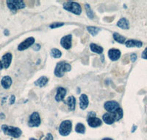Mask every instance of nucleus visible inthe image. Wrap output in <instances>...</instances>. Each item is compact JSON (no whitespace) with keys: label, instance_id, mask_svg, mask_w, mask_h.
I'll return each mask as SVG.
<instances>
[{"label":"nucleus","instance_id":"393cba45","mask_svg":"<svg viewBox=\"0 0 147 140\" xmlns=\"http://www.w3.org/2000/svg\"><path fill=\"white\" fill-rule=\"evenodd\" d=\"M85 11H86V14H87L88 17L90 19H93L94 17V12L92 11L91 8H90V5L88 4H85Z\"/></svg>","mask_w":147,"mask_h":140},{"label":"nucleus","instance_id":"c85d7f7f","mask_svg":"<svg viewBox=\"0 0 147 140\" xmlns=\"http://www.w3.org/2000/svg\"><path fill=\"white\" fill-rule=\"evenodd\" d=\"M130 59H131V61L133 62V63H134V62H135L136 60H137V55H136V54H135V53L131 54Z\"/></svg>","mask_w":147,"mask_h":140},{"label":"nucleus","instance_id":"9d476101","mask_svg":"<svg viewBox=\"0 0 147 140\" xmlns=\"http://www.w3.org/2000/svg\"><path fill=\"white\" fill-rule=\"evenodd\" d=\"M108 57L113 61L118 60L121 57V51L117 49H110L108 51Z\"/></svg>","mask_w":147,"mask_h":140},{"label":"nucleus","instance_id":"bb28decb","mask_svg":"<svg viewBox=\"0 0 147 140\" xmlns=\"http://www.w3.org/2000/svg\"><path fill=\"white\" fill-rule=\"evenodd\" d=\"M75 130L77 133H82V134H83V133H85V125L82 123L77 124V125H76V128H75Z\"/></svg>","mask_w":147,"mask_h":140},{"label":"nucleus","instance_id":"4468645a","mask_svg":"<svg viewBox=\"0 0 147 140\" xmlns=\"http://www.w3.org/2000/svg\"><path fill=\"white\" fill-rule=\"evenodd\" d=\"M12 54L8 52V53H6L5 55H4L2 56V64H3V67L5 69H7L9 67H10V63H11L12 61Z\"/></svg>","mask_w":147,"mask_h":140},{"label":"nucleus","instance_id":"72a5a7b5","mask_svg":"<svg viewBox=\"0 0 147 140\" xmlns=\"http://www.w3.org/2000/svg\"><path fill=\"white\" fill-rule=\"evenodd\" d=\"M15 96L14 95H12L11 97H10V104H13L14 102H15Z\"/></svg>","mask_w":147,"mask_h":140},{"label":"nucleus","instance_id":"f257e3e1","mask_svg":"<svg viewBox=\"0 0 147 140\" xmlns=\"http://www.w3.org/2000/svg\"><path fill=\"white\" fill-rule=\"evenodd\" d=\"M71 69V66L66 62H58L55 69V75L57 77H63L65 72H70Z\"/></svg>","mask_w":147,"mask_h":140},{"label":"nucleus","instance_id":"6e6552de","mask_svg":"<svg viewBox=\"0 0 147 140\" xmlns=\"http://www.w3.org/2000/svg\"><path fill=\"white\" fill-rule=\"evenodd\" d=\"M34 43H35V39L33 37H30V38L27 39L24 41H22L18 46V51H23V50H27L29 47H31Z\"/></svg>","mask_w":147,"mask_h":140},{"label":"nucleus","instance_id":"473e14b6","mask_svg":"<svg viewBox=\"0 0 147 140\" xmlns=\"http://www.w3.org/2000/svg\"><path fill=\"white\" fill-rule=\"evenodd\" d=\"M40 44H38H38H35V47H33V50H35V51H38V50H40Z\"/></svg>","mask_w":147,"mask_h":140},{"label":"nucleus","instance_id":"f8f14e48","mask_svg":"<svg viewBox=\"0 0 147 140\" xmlns=\"http://www.w3.org/2000/svg\"><path fill=\"white\" fill-rule=\"evenodd\" d=\"M102 120L96 117H88V124L91 128H97L102 125Z\"/></svg>","mask_w":147,"mask_h":140},{"label":"nucleus","instance_id":"4c0bfd02","mask_svg":"<svg viewBox=\"0 0 147 140\" xmlns=\"http://www.w3.org/2000/svg\"><path fill=\"white\" fill-rule=\"evenodd\" d=\"M102 140H113V139H110V138H105Z\"/></svg>","mask_w":147,"mask_h":140},{"label":"nucleus","instance_id":"a878e982","mask_svg":"<svg viewBox=\"0 0 147 140\" xmlns=\"http://www.w3.org/2000/svg\"><path fill=\"white\" fill-rule=\"evenodd\" d=\"M51 55L55 58H59L62 55V52H60L58 49L54 48L51 50Z\"/></svg>","mask_w":147,"mask_h":140},{"label":"nucleus","instance_id":"cd10ccee","mask_svg":"<svg viewBox=\"0 0 147 140\" xmlns=\"http://www.w3.org/2000/svg\"><path fill=\"white\" fill-rule=\"evenodd\" d=\"M64 23L63 22H55V23H52L49 25V27L52 29H55V28H58V27H62L63 26Z\"/></svg>","mask_w":147,"mask_h":140},{"label":"nucleus","instance_id":"39448f33","mask_svg":"<svg viewBox=\"0 0 147 140\" xmlns=\"http://www.w3.org/2000/svg\"><path fill=\"white\" fill-rule=\"evenodd\" d=\"M7 5L8 8L13 13H16L19 9H23L25 7L26 5L23 1L18 0V1H13V0H7Z\"/></svg>","mask_w":147,"mask_h":140},{"label":"nucleus","instance_id":"1a4fd4ad","mask_svg":"<svg viewBox=\"0 0 147 140\" xmlns=\"http://www.w3.org/2000/svg\"><path fill=\"white\" fill-rule=\"evenodd\" d=\"M60 45L65 50H69L72 46V35H65L60 39Z\"/></svg>","mask_w":147,"mask_h":140},{"label":"nucleus","instance_id":"4be33fe9","mask_svg":"<svg viewBox=\"0 0 147 140\" xmlns=\"http://www.w3.org/2000/svg\"><path fill=\"white\" fill-rule=\"evenodd\" d=\"M113 113V116L114 119H115V122H117V121H119L123 117V110H122L121 108L118 109L117 110L114 111Z\"/></svg>","mask_w":147,"mask_h":140},{"label":"nucleus","instance_id":"7ed1b4c3","mask_svg":"<svg viewBox=\"0 0 147 140\" xmlns=\"http://www.w3.org/2000/svg\"><path fill=\"white\" fill-rule=\"evenodd\" d=\"M63 7L65 10L71 12L72 14H74L76 15H80L82 13V8H81L80 5L79 3L74 2H65L63 5Z\"/></svg>","mask_w":147,"mask_h":140},{"label":"nucleus","instance_id":"e433bc0d","mask_svg":"<svg viewBox=\"0 0 147 140\" xmlns=\"http://www.w3.org/2000/svg\"><path fill=\"white\" fill-rule=\"evenodd\" d=\"M136 128H137V126H136V125H134V126H133V128H132V132L135 131V130H136Z\"/></svg>","mask_w":147,"mask_h":140},{"label":"nucleus","instance_id":"a211bd4d","mask_svg":"<svg viewBox=\"0 0 147 140\" xmlns=\"http://www.w3.org/2000/svg\"><path fill=\"white\" fill-rule=\"evenodd\" d=\"M12 83H13V81H12V79L10 76H5V77H2V81H1L2 86L5 89H8L11 86Z\"/></svg>","mask_w":147,"mask_h":140},{"label":"nucleus","instance_id":"2eb2a0df","mask_svg":"<svg viewBox=\"0 0 147 140\" xmlns=\"http://www.w3.org/2000/svg\"><path fill=\"white\" fill-rule=\"evenodd\" d=\"M65 103H66L69 106V109L70 111H74L76 106V99L74 96H69L66 99V101H65Z\"/></svg>","mask_w":147,"mask_h":140},{"label":"nucleus","instance_id":"20e7f679","mask_svg":"<svg viewBox=\"0 0 147 140\" xmlns=\"http://www.w3.org/2000/svg\"><path fill=\"white\" fill-rule=\"evenodd\" d=\"M72 130V122L70 120H64L59 127V133L61 136L66 137L69 135Z\"/></svg>","mask_w":147,"mask_h":140},{"label":"nucleus","instance_id":"412c9836","mask_svg":"<svg viewBox=\"0 0 147 140\" xmlns=\"http://www.w3.org/2000/svg\"><path fill=\"white\" fill-rule=\"evenodd\" d=\"M90 49L92 52L97 54H102V52L104 51L103 47H100V46L97 45V44L94 43H92L90 44Z\"/></svg>","mask_w":147,"mask_h":140},{"label":"nucleus","instance_id":"ddd939ff","mask_svg":"<svg viewBox=\"0 0 147 140\" xmlns=\"http://www.w3.org/2000/svg\"><path fill=\"white\" fill-rule=\"evenodd\" d=\"M89 104V100L88 97L86 94H82L80 97V107L82 110H85L88 108Z\"/></svg>","mask_w":147,"mask_h":140},{"label":"nucleus","instance_id":"6ab92c4d","mask_svg":"<svg viewBox=\"0 0 147 140\" xmlns=\"http://www.w3.org/2000/svg\"><path fill=\"white\" fill-rule=\"evenodd\" d=\"M117 26L124 30H128L129 28V22L126 18H121L117 22Z\"/></svg>","mask_w":147,"mask_h":140},{"label":"nucleus","instance_id":"0eeeda50","mask_svg":"<svg viewBox=\"0 0 147 140\" xmlns=\"http://www.w3.org/2000/svg\"><path fill=\"white\" fill-rule=\"evenodd\" d=\"M104 108L108 113H113L118 109H119L120 107H119V103H117L116 101L110 100V101L106 102L105 105H104Z\"/></svg>","mask_w":147,"mask_h":140},{"label":"nucleus","instance_id":"9b49d317","mask_svg":"<svg viewBox=\"0 0 147 140\" xmlns=\"http://www.w3.org/2000/svg\"><path fill=\"white\" fill-rule=\"evenodd\" d=\"M66 89L63 87H59L57 89V94L55 95V100L57 102L63 101L66 95Z\"/></svg>","mask_w":147,"mask_h":140},{"label":"nucleus","instance_id":"ea45409f","mask_svg":"<svg viewBox=\"0 0 147 140\" xmlns=\"http://www.w3.org/2000/svg\"><path fill=\"white\" fill-rule=\"evenodd\" d=\"M30 140H38V139H36L35 138H30Z\"/></svg>","mask_w":147,"mask_h":140},{"label":"nucleus","instance_id":"c9c22d12","mask_svg":"<svg viewBox=\"0 0 147 140\" xmlns=\"http://www.w3.org/2000/svg\"><path fill=\"white\" fill-rule=\"evenodd\" d=\"M2 68H3V64H2V60H0V70L2 69Z\"/></svg>","mask_w":147,"mask_h":140},{"label":"nucleus","instance_id":"7c9ffc66","mask_svg":"<svg viewBox=\"0 0 147 140\" xmlns=\"http://www.w3.org/2000/svg\"><path fill=\"white\" fill-rule=\"evenodd\" d=\"M44 140H53V137H52V135L50 133H47V136H46L45 139H44Z\"/></svg>","mask_w":147,"mask_h":140},{"label":"nucleus","instance_id":"423d86ee","mask_svg":"<svg viewBox=\"0 0 147 140\" xmlns=\"http://www.w3.org/2000/svg\"><path fill=\"white\" fill-rule=\"evenodd\" d=\"M40 125V117L38 112H33L30 115L29 119L28 125L31 128L32 127H38Z\"/></svg>","mask_w":147,"mask_h":140},{"label":"nucleus","instance_id":"5701e85b","mask_svg":"<svg viewBox=\"0 0 147 140\" xmlns=\"http://www.w3.org/2000/svg\"><path fill=\"white\" fill-rule=\"evenodd\" d=\"M113 39H115V41H117L119 43H125L126 39L125 37L122 36L121 35L119 34L118 33H113Z\"/></svg>","mask_w":147,"mask_h":140},{"label":"nucleus","instance_id":"2f4dec72","mask_svg":"<svg viewBox=\"0 0 147 140\" xmlns=\"http://www.w3.org/2000/svg\"><path fill=\"white\" fill-rule=\"evenodd\" d=\"M114 19V17H105V18H104V20L105 21H107V22H113V20Z\"/></svg>","mask_w":147,"mask_h":140},{"label":"nucleus","instance_id":"aec40b11","mask_svg":"<svg viewBox=\"0 0 147 140\" xmlns=\"http://www.w3.org/2000/svg\"><path fill=\"white\" fill-rule=\"evenodd\" d=\"M48 82V77H46V76H42V77H39V78L35 82V85L39 87H44L47 85Z\"/></svg>","mask_w":147,"mask_h":140},{"label":"nucleus","instance_id":"58836bf2","mask_svg":"<svg viewBox=\"0 0 147 140\" xmlns=\"http://www.w3.org/2000/svg\"><path fill=\"white\" fill-rule=\"evenodd\" d=\"M116 90H117L118 92H121V87L120 88H118L117 89H116Z\"/></svg>","mask_w":147,"mask_h":140},{"label":"nucleus","instance_id":"f704fd0d","mask_svg":"<svg viewBox=\"0 0 147 140\" xmlns=\"http://www.w3.org/2000/svg\"><path fill=\"white\" fill-rule=\"evenodd\" d=\"M96 117V113L94 111H91L88 113V117Z\"/></svg>","mask_w":147,"mask_h":140},{"label":"nucleus","instance_id":"f03ea898","mask_svg":"<svg viewBox=\"0 0 147 140\" xmlns=\"http://www.w3.org/2000/svg\"><path fill=\"white\" fill-rule=\"evenodd\" d=\"M2 130L5 134L8 135L13 138H18L22 136V131L19 128L13 126H9L7 125H2Z\"/></svg>","mask_w":147,"mask_h":140},{"label":"nucleus","instance_id":"f3484780","mask_svg":"<svg viewBox=\"0 0 147 140\" xmlns=\"http://www.w3.org/2000/svg\"><path fill=\"white\" fill-rule=\"evenodd\" d=\"M102 120L107 125H111L113 122H115V119H114L112 113H105L102 117Z\"/></svg>","mask_w":147,"mask_h":140},{"label":"nucleus","instance_id":"c756f323","mask_svg":"<svg viewBox=\"0 0 147 140\" xmlns=\"http://www.w3.org/2000/svg\"><path fill=\"white\" fill-rule=\"evenodd\" d=\"M141 57H142V58L147 60V47L144 50V52H143L142 55H141Z\"/></svg>","mask_w":147,"mask_h":140},{"label":"nucleus","instance_id":"dca6fc26","mask_svg":"<svg viewBox=\"0 0 147 140\" xmlns=\"http://www.w3.org/2000/svg\"><path fill=\"white\" fill-rule=\"evenodd\" d=\"M125 45L127 47H141L143 43L140 41L131 39V40H128L125 42Z\"/></svg>","mask_w":147,"mask_h":140},{"label":"nucleus","instance_id":"b1692460","mask_svg":"<svg viewBox=\"0 0 147 140\" xmlns=\"http://www.w3.org/2000/svg\"><path fill=\"white\" fill-rule=\"evenodd\" d=\"M87 30L93 36H96L97 34L99 33V32L101 31V28L97 27H93V26H88V27H87Z\"/></svg>","mask_w":147,"mask_h":140}]
</instances>
